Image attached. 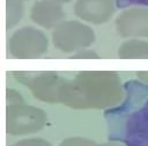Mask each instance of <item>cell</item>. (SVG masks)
Listing matches in <instances>:
<instances>
[{"instance_id":"cell-1","label":"cell","mask_w":148,"mask_h":146,"mask_svg":"<svg viewBox=\"0 0 148 146\" xmlns=\"http://www.w3.org/2000/svg\"><path fill=\"white\" fill-rule=\"evenodd\" d=\"M123 97L119 76L113 72H81L67 79L59 102L73 109H104Z\"/></svg>"},{"instance_id":"cell-2","label":"cell","mask_w":148,"mask_h":146,"mask_svg":"<svg viewBox=\"0 0 148 146\" xmlns=\"http://www.w3.org/2000/svg\"><path fill=\"white\" fill-rule=\"evenodd\" d=\"M133 96L125 104L105 114L109 139L126 146H148V93Z\"/></svg>"},{"instance_id":"cell-3","label":"cell","mask_w":148,"mask_h":146,"mask_svg":"<svg viewBox=\"0 0 148 146\" xmlns=\"http://www.w3.org/2000/svg\"><path fill=\"white\" fill-rule=\"evenodd\" d=\"M51 38L56 49L61 52L71 53L87 49L92 44L95 42V32L89 25L80 21L68 20L62 21L53 29Z\"/></svg>"},{"instance_id":"cell-4","label":"cell","mask_w":148,"mask_h":146,"mask_svg":"<svg viewBox=\"0 0 148 146\" xmlns=\"http://www.w3.org/2000/svg\"><path fill=\"white\" fill-rule=\"evenodd\" d=\"M47 122L46 114L25 103L10 104L6 108V131L13 136H24L40 131Z\"/></svg>"},{"instance_id":"cell-5","label":"cell","mask_w":148,"mask_h":146,"mask_svg":"<svg viewBox=\"0 0 148 146\" xmlns=\"http://www.w3.org/2000/svg\"><path fill=\"white\" fill-rule=\"evenodd\" d=\"M49 41L45 34L32 27H22L15 30L8 39V53L12 58L29 59L45 53Z\"/></svg>"},{"instance_id":"cell-6","label":"cell","mask_w":148,"mask_h":146,"mask_svg":"<svg viewBox=\"0 0 148 146\" xmlns=\"http://www.w3.org/2000/svg\"><path fill=\"white\" fill-rule=\"evenodd\" d=\"M21 83L25 85L32 93V95L39 101L47 103H58L60 100V93L62 86L67 79L54 73H28L20 72L15 75Z\"/></svg>"},{"instance_id":"cell-7","label":"cell","mask_w":148,"mask_h":146,"mask_svg":"<svg viewBox=\"0 0 148 146\" xmlns=\"http://www.w3.org/2000/svg\"><path fill=\"white\" fill-rule=\"evenodd\" d=\"M114 25L121 37H148V8L132 7L123 10L116 17Z\"/></svg>"},{"instance_id":"cell-8","label":"cell","mask_w":148,"mask_h":146,"mask_svg":"<svg viewBox=\"0 0 148 146\" xmlns=\"http://www.w3.org/2000/svg\"><path fill=\"white\" fill-rule=\"evenodd\" d=\"M114 9V0H76L74 5V14L92 24L108 22Z\"/></svg>"},{"instance_id":"cell-9","label":"cell","mask_w":148,"mask_h":146,"mask_svg":"<svg viewBox=\"0 0 148 146\" xmlns=\"http://www.w3.org/2000/svg\"><path fill=\"white\" fill-rule=\"evenodd\" d=\"M31 21L43 28L51 29L59 25L65 17L61 3L53 0H37L30 8Z\"/></svg>"},{"instance_id":"cell-10","label":"cell","mask_w":148,"mask_h":146,"mask_svg":"<svg viewBox=\"0 0 148 146\" xmlns=\"http://www.w3.org/2000/svg\"><path fill=\"white\" fill-rule=\"evenodd\" d=\"M118 57L121 59H148V42L140 38H130L119 46Z\"/></svg>"},{"instance_id":"cell-11","label":"cell","mask_w":148,"mask_h":146,"mask_svg":"<svg viewBox=\"0 0 148 146\" xmlns=\"http://www.w3.org/2000/svg\"><path fill=\"white\" fill-rule=\"evenodd\" d=\"M24 6L21 0H6V27L13 28L23 16Z\"/></svg>"},{"instance_id":"cell-12","label":"cell","mask_w":148,"mask_h":146,"mask_svg":"<svg viewBox=\"0 0 148 146\" xmlns=\"http://www.w3.org/2000/svg\"><path fill=\"white\" fill-rule=\"evenodd\" d=\"M96 143L83 137H69L64 139L58 146H95Z\"/></svg>"},{"instance_id":"cell-13","label":"cell","mask_w":148,"mask_h":146,"mask_svg":"<svg viewBox=\"0 0 148 146\" xmlns=\"http://www.w3.org/2000/svg\"><path fill=\"white\" fill-rule=\"evenodd\" d=\"M12 146H52L49 141L42 138H29V139H22Z\"/></svg>"},{"instance_id":"cell-14","label":"cell","mask_w":148,"mask_h":146,"mask_svg":"<svg viewBox=\"0 0 148 146\" xmlns=\"http://www.w3.org/2000/svg\"><path fill=\"white\" fill-rule=\"evenodd\" d=\"M6 100H7V105L24 103V98L22 97V95L17 90H15L13 88H7V90H6Z\"/></svg>"},{"instance_id":"cell-15","label":"cell","mask_w":148,"mask_h":146,"mask_svg":"<svg viewBox=\"0 0 148 146\" xmlns=\"http://www.w3.org/2000/svg\"><path fill=\"white\" fill-rule=\"evenodd\" d=\"M72 59H98L99 56L89 49H82L77 52H75L73 56H71Z\"/></svg>"},{"instance_id":"cell-16","label":"cell","mask_w":148,"mask_h":146,"mask_svg":"<svg viewBox=\"0 0 148 146\" xmlns=\"http://www.w3.org/2000/svg\"><path fill=\"white\" fill-rule=\"evenodd\" d=\"M95 146H126L124 145L123 143H119V141H110V143H103V144H96Z\"/></svg>"},{"instance_id":"cell-17","label":"cell","mask_w":148,"mask_h":146,"mask_svg":"<svg viewBox=\"0 0 148 146\" xmlns=\"http://www.w3.org/2000/svg\"><path fill=\"white\" fill-rule=\"evenodd\" d=\"M138 78L143 82H148V72H138Z\"/></svg>"},{"instance_id":"cell-18","label":"cell","mask_w":148,"mask_h":146,"mask_svg":"<svg viewBox=\"0 0 148 146\" xmlns=\"http://www.w3.org/2000/svg\"><path fill=\"white\" fill-rule=\"evenodd\" d=\"M53 1H57L59 3H65V2H69L71 0H53Z\"/></svg>"},{"instance_id":"cell-19","label":"cell","mask_w":148,"mask_h":146,"mask_svg":"<svg viewBox=\"0 0 148 146\" xmlns=\"http://www.w3.org/2000/svg\"><path fill=\"white\" fill-rule=\"evenodd\" d=\"M21 1H25V0H21Z\"/></svg>"}]
</instances>
